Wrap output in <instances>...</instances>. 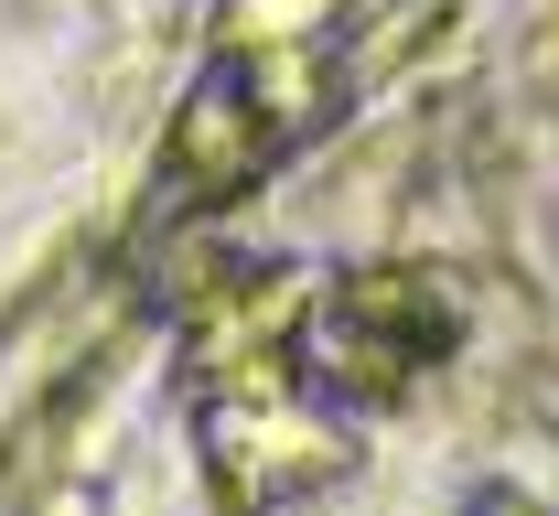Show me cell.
Here are the masks:
<instances>
[{"label":"cell","instance_id":"obj_2","mask_svg":"<svg viewBox=\"0 0 559 516\" xmlns=\"http://www.w3.org/2000/svg\"><path fill=\"white\" fill-rule=\"evenodd\" d=\"M441 345H452V312H441L430 280H409V269H355V280L301 301V323H290V376H301L323 409H377V398H399Z\"/></svg>","mask_w":559,"mask_h":516},{"label":"cell","instance_id":"obj_3","mask_svg":"<svg viewBox=\"0 0 559 516\" xmlns=\"http://www.w3.org/2000/svg\"><path fill=\"white\" fill-rule=\"evenodd\" d=\"M301 130H312V119L280 97L270 75L215 44V65L194 75V97H183V119H173V151H162L173 205H226V194H248Z\"/></svg>","mask_w":559,"mask_h":516},{"label":"cell","instance_id":"obj_1","mask_svg":"<svg viewBox=\"0 0 559 516\" xmlns=\"http://www.w3.org/2000/svg\"><path fill=\"white\" fill-rule=\"evenodd\" d=\"M280 291L270 269H226L205 301H194V356H183V387H194V420H205V473L215 495L237 516L280 506V495H301V484H323L345 442L290 398V367H280Z\"/></svg>","mask_w":559,"mask_h":516}]
</instances>
